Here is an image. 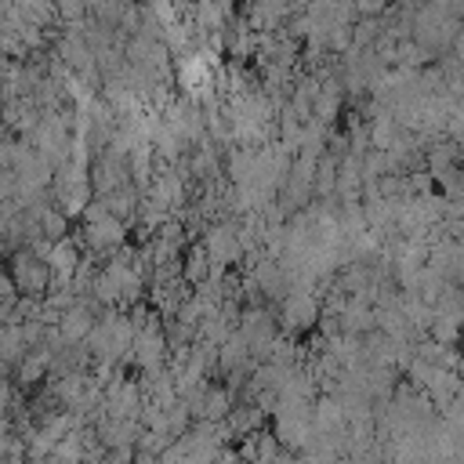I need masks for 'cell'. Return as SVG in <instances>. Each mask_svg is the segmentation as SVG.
<instances>
[{
    "mask_svg": "<svg viewBox=\"0 0 464 464\" xmlns=\"http://www.w3.org/2000/svg\"><path fill=\"white\" fill-rule=\"evenodd\" d=\"M58 7H62V14H65V18L83 14V4H80V0H58Z\"/></svg>",
    "mask_w": 464,
    "mask_h": 464,
    "instance_id": "cell-1",
    "label": "cell"
}]
</instances>
